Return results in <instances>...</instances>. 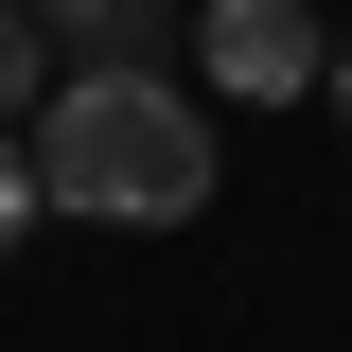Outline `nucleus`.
Here are the masks:
<instances>
[{
    "label": "nucleus",
    "mask_w": 352,
    "mask_h": 352,
    "mask_svg": "<svg viewBox=\"0 0 352 352\" xmlns=\"http://www.w3.org/2000/svg\"><path fill=\"white\" fill-rule=\"evenodd\" d=\"M53 71H124V53H176V0H36Z\"/></svg>",
    "instance_id": "obj_3"
},
{
    "label": "nucleus",
    "mask_w": 352,
    "mask_h": 352,
    "mask_svg": "<svg viewBox=\"0 0 352 352\" xmlns=\"http://www.w3.org/2000/svg\"><path fill=\"white\" fill-rule=\"evenodd\" d=\"M36 88H53V36H36V0H0V124H18Z\"/></svg>",
    "instance_id": "obj_4"
},
{
    "label": "nucleus",
    "mask_w": 352,
    "mask_h": 352,
    "mask_svg": "<svg viewBox=\"0 0 352 352\" xmlns=\"http://www.w3.org/2000/svg\"><path fill=\"white\" fill-rule=\"evenodd\" d=\"M36 247V159H18V124H0V264Z\"/></svg>",
    "instance_id": "obj_5"
},
{
    "label": "nucleus",
    "mask_w": 352,
    "mask_h": 352,
    "mask_svg": "<svg viewBox=\"0 0 352 352\" xmlns=\"http://www.w3.org/2000/svg\"><path fill=\"white\" fill-rule=\"evenodd\" d=\"M317 106H335V124H352V36H335V53H317Z\"/></svg>",
    "instance_id": "obj_6"
},
{
    "label": "nucleus",
    "mask_w": 352,
    "mask_h": 352,
    "mask_svg": "<svg viewBox=\"0 0 352 352\" xmlns=\"http://www.w3.org/2000/svg\"><path fill=\"white\" fill-rule=\"evenodd\" d=\"M194 71L229 106H300L317 88V0H194Z\"/></svg>",
    "instance_id": "obj_2"
},
{
    "label": "nucleus",
    "mask_w": 352,
    "mask_h": 352,
    "mask_svg": "<svg viewBox=\"0 0 352 352\" xmlns=\"http://www.w3.org/2000/svg\"><path fill=\"white\" fill-rule=\"evenodd\" d=\"M18 159H36V212H71V229H194L212 212V106L176 88V53L53 71Z\"/></svg>",
    "instance_id": "obj_1"
}]
</instances>
